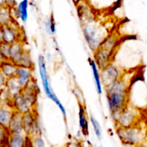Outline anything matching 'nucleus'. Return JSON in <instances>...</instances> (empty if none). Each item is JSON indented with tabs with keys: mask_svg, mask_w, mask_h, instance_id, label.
<instances>
[{
	"mask_svg": "<svg viewBox=\"0 0 147 147\" xmlns=\"http://www.w3.org/2000/svg\"><path fill=\"white\" fill-rule=\"evenodd\" d=\"M127 78L126 73H123L119 80L105 88L109 111L113 119L129 103L132 80Z\"/></svg>",
	"mask_w": 147,
	"mask_h": 147,
	"instance_id": "1",
	"label": "nucleus"
},
{
	"mask_svg": "<svg viewBox=\"0 0 147 147\" xmlns=\"http://www.w3.org/2000/svg\"><path fill=\"white\" fill-rule=\"evenodd\" d=\"M82 30L88 45L93 52L96 51L103 40L110 34L103 24L93 20L92 17L82 22Z\"/></svg>",
	"mask_w": 147,
	"mask_h": 147,
	"instance_id": "2",
	"label": "nucleus"
},
{
	"mask_svg": "<svg viewBox=\"0 0 147 147\" xmlns=\"http://www.w3.org/2000/svg\"><path fill=\"white\" fill-rule=\"evenodd\" d=\"M121 41L116 33H111L94 52V60L100 70L111 64Z\"/></svg>",
	"mask_w": 147,
	"mask_h": 147,
	"instance_id": "3",
	"label": "nucleus"
},
{
	"mask_svg": "<svg viewBox=\"0 0 147 147\" xmlns=\"http://www.w3.org/2000/svg\"><path fill=\"white\" fill-rule=\"evenodd\" d=\"M37 63H38V69L39 73H40V78H41L42 84V88L44 89L45 93L47 95V97L50 99H51L55 103L57 106L59 108L60 111H61L62 114L63 115L64 117H66V111L65 109L64 108L63 105L59 100L57 96H56L53 91V89L51 88L50 86V82H49V78L48 74H47V66H46L45 59L44 56L40 55L38 57V60H37Z\"/></svg>",
	"mask_w": 147,
	"mask_h": 147,
	"instance_id": "4",
	"label": "nucleus"
},
{
	"mask_svg": "<svg viewBox=\"0 0 147 147\" xmlns=\"http://www.w3.org/2000/svg\"><path fill=\"white\" fill-rule=\"evenodd\" d=\"M117 134L125 144L137 145L144 138V130L138 124L127 128L118 127Z\"/></svg>",
	"mask_w": 147,
	"mask_h": 147,
	"instance_id": "5",
	"label": "nucleus"
},
{
	"mask_svg": "<svg viewBox=\"0 0 147 147\" xmlns=\"http://www.w3.org/2000/svg\"><path fill=\"white\" fill-rule=\"evenodd\" d=\"M140 116L139 110L130 103L115 117L114 120L119 127L127 128L139 123Z\"/></svg>",
	"mask_w": 147,
	"mask_h": 147,
	"instance_id": "6",
	"label": "nucleus"
},
{
	"mask_svg": "<svg viewBox=\"0 0 147 147\" xmlns=\"http://www.w3.org/2000/svg\"><path fill=\"white\" fill-rule=\"evenodd\" d=\"M123 73V72L113 63L100 70L102 83L105 88L119 80Z\"/></svg>",
	"mask_w": 147,
	"mask_h": 147,
	"instance_id": "7",
	"label": "nucleus"
},
{
	"mask_svg": "<svg viewBox=\"0 0 147 147\" xmlns=\"http://www.w3.org/2000/svg\"><path fill=\"white\" fill-rule=\"evenodd\" d=\"M20 33L18 29L12 25H1V42L11 45L16 42L20 41Z\"/></svg>",
	"mask_w": 147,
	"mask_h": 147,
	"instance_id": "8",
	"label": "nucleus"
},
{
	"mask_svg": "<svg viewBox=\"0 0 147 147\" xmlns=\"http://www.w3.org/2000/svg\"><path fill=\"white\" fill-rule=\"evenodd\" d=\"M10 101H11L10 104L12 106L14 110L22 114L30 111H34V107L21 93L13 97Z\"/></svg>",
	"mask_w": 147,
	"mask_h": 147,
	"instance_id": "9",
	"label": "nucleus"
},
{
	"mask_svg": "<svg viewBox=\"0 0 147 147\" xmlns=\"http://www.w3.org/2000/svg\"><path fill=\"white\" fill-rule=\"evenodd\" d=\"M15 77L17 78L22 88H24L33 81L32 69L18 66Z\"/></svg>",
	"mask_w": 147,
	"mask_h": 147,
	"instance_id": "10",
	"label": "nucleus"
},
{
	"mask_svg": "<svg viewBox=\"0 0 147 147\" xmlns=\"http://www.w3.org/2000/svg\"><path fill=\"white\" fill-rule=\"evenodd\" d=\"M14 111H15L14 110L11 104H9L8 102L1 103V109H0V123H1V126L8 129Z\"/></svg>",
	"mask_w": 147,
	"mask_h": 147,
	"instance_id": "11",
	"label": "nucleus"
},
{
	"mask_svg": "<svg viewBox=\"0 0 147 147\" xmlns=\"http://www.w3.org/2000/svg\"><path fill=\"white\" fill-rule=\"evenodd\" d=\"M4 89H5V95L9 100L13 97L21 93L22 90L16 77L8 78Z\"/></svg>",
	"mask_w": 147,
	"mask_h": 147,
	"instance_id": "12",
	"label": "nucleus"
},
{
	"mask_svg": "<svg viewBox=\"0 0 147 147\" xmlns=\"http://www.w3.org/2000/svg\"><path fill=\"white\" fill-rule=\"evenodd\" d=\"M22 125L24 131L29 134L37 128V121L34 111H30L22 114Z\"/></svg>",
	"mask_w": 147,
	"mask_h": 147,
	"instance_id": "13",
	"label": "nucleus"
},
{
	"mask_svg": "<svg viewBox=\"0 0 147 147\" xmlns=\"http://www.w3.org/2000/svg\"><path fill=\"white\" fill-rule=\"evenodd\" d=\"M37 92H38V89H37V86H36L34 80H33L27 87L22 88L21 93L31 103L32 106L34 108L36 104V101H37Z\"/></svg>",
	"mask_w": 147,
	"mask_h": 147,
	"instance_id": "14",
	"label": "nucleus"
},
{
	"mask_svg": "<svg viewBox=\"0 0 147 147\" xmlns=\"http://www.w3.org/2000/svg\"><path fill=\"white\" fill-rule=\"evenodd\" d=\"M89 64L91 67L92 73H93V77H94L95 84H96V90L98 94H102L103 93V86H102L101 76L100 73V68L98 67V65L96 64L94 59L89 58Z\"/></svg>",
	"mask_w": 147,
	"mask_h": 147,
	"instance_id": "15",
	"label": "nucleus"
},
{
	"mask_svg": "<svg viewBox=\"0 0 147 147\" xmlns=\"http://www.w3.org/2000/svg\"><path fill=\"white\" fill-rule=\"evenodd\" d=\"M8 129L11 133H22L24 131L22 113L17 111H14Z\"/></svg>",
	"mask_w": 147,
	"mask_h": 147,
	"instance_id": "16",
	"label": "nucleus"
},
{
	"mask_svg": "<svg viewBox=\"0 0 147 147\" xmlns=\"http://www.w3.org/2000/svg\"><path fill=\"white\" fill-rule=\"evenodd\" d=\"M24 50L22 44L20 41L16 42L13 44L10 45V50H9V60L14 63V64H17L19 59L23 54Z\"/></svg>",
	"mask_w": 147,
	"mask_h": 147,
	"instance_id": "17",
	"label": "nucleus"
},
{
	"mask_svg": "<svg viewBox=\"0 0 147 147\" xmlns=\"http://www.w3.org/2000/svg\"><path fill=\"white\" fill-rule=\"evenodd\" d=\"M17 67L10 60H1V73L7 78L15 77Z\"/></svg>",
	"mask_w": 147,
	"mask_h": 147,
	"instance_id": "18",
	"label": "nucleus"
},
{
	"mask_svg": "<svg viewBox=\"0 0 147 147\" xmlns=\"http://www.w3.org/2000/svg\"><path fill=\"white\" fill-rule=\"evenodd\" d=\"M28 0H22L19 3L15 9L16 17H18L22 22H25L28 19Z\"/></svg>",
	"mask_w": 147,
	"mask_h": 147,
	"instance_id": "19",
	"label": "nucleus"
},
{
	"mask_svg": "<svg viewBox=\"0 0 147 147\" xmlns=\"http://www.w3.org/2000/svg\"><path fill=\"white\" fill-rule=\"evenodd\" d=\"M27 138L22 133H11L9 139L8 145L9 147H24Z\"/></svg>",
	"mask_w": 147,
	"mask_h": 147,
	"instance_id": "20",
	"label": "nucleus"
},
{
	"mask_svg": "<svg viewBox=\"0 0 147 147\" xmlns=\"http://www.w3.org/2000/svg\"><path fill=\"white\" fill-rule=\"evenodd\" d=\"M79 126L81 129V131L84 135L88 134V122L87 116H86V111L83 105H80L78 113Z\"/></svg>",
	"mask_w": 147,
	"mask_h": 147,
	"instance_id": "21",
	"label": "nucleus"
},
{
	"mask_svg": "<svg viewBox=\"0 0 147 147\" xmlns=\"http://www.w3.org/2000/svg\"><path fill=\"white\" fill-rule=\"evenodd\" d=\"M16 65L17 66L27 67V68L30 69H32L33 67H34V64H33L31 57H30V54H29V53L27 50H24V53L22 55V56L19 59L18 62H17Z\"/></svg>",
	"mask_w": 147,
	"mask_h": 147,
	"instance_id": "22",
	"label": "nucleus"
},
{
	"mask_svg": "<svg viewBox=\"0 0 147 147\" xmlns=\"http://www.w3.org/2000/svg\"><path fill=\"white\" fill-rule=\"evenodd\" d=\"M11 9L7 7H1L0 11V21L1 25H9L11 24Z\"/></svg>",
	"mask_w": 147,
	"mask_h": 147,
	"instance_id": "23",
	"label": "nucleus"
},
{
	"mask_svg": "<svg viewBox=\"0 0 147 147\" xmlns=\"http://www.w3.org/2000/svg\"><path fill=\"white\" fill-rule=\"evenodd\" d=\"M45 29L47 34L53 35L56 33V23L53 15L47 19L45 22Z\"/></svg>",
	"mask_w": 147,
	"mask_h": 147,
	"instance_id": "24",
	"label": "nucleus"
},
{
	"mask_svg": "<svg viewBox=\"0 0 147 147\" xmlns=\"http://www.w3.org/2000/svg\"><path fill=\"white\" fill-rule=\"evenodd\" d=\"M10 45L4 42H1L0 53H1V60H9Z\"/></svg>",
	"mask_w": 147,
	"mask_h": 147,
	"instance_id": "25",
	"label": "nucleus"
},
{
	"mask_svg": "<svg viewBox=\"0 0 147 147\" xmlns=\"http://www.w3.org/2000/svg\"><path fill=\"white\" fill-rule=\"evenodd\" d=\"M90 122H91V124L93 126V130H94L95 134H96V136L99 139H101L102 136V129H101V126H100V123L99 122L93 117V116H90Z\"/></svg>",
	"mask_w": 147,
	"mask_h": 147,
	"instance_id": "26",
	"label": "nucleus"
},
{
	"mask_svg": "<svg viewBox=\"0 0 147 147\" xmlns=\"http://www.w3.org/2000/svg\"><path fill=\"white\" fill-rule=\"evenodd\" d=\"M1 7H7L12 9L16 5V0H0Z\"/></svg>",
	"mask_w": 147,
	"mask_h": 147,
	"instance_id": "27",
	"label": "nucleus"
},
{
	"mask_svg": "<svg viewBox=\"0 0 147 147\" xmlns=\"http://www.w3.org/2000/svg\"><path fill=\"white\" fill-rule=\"evenodd\" d=\"M33 144L36 147H45V142L40 136H36L33 142Z\"/></svg>",
	"mask_w": 147,
	"mask_h": 147,
	"instance_id": "28",
	"label": "nucleus"
},
{
	"mask_svg": "<svg viewBox=\"0 0 147 147\" xmlns=\"http://www.w3.org/2000/svg\"><path fill=\"white\" fill-rule=\"evenodd\" d=\"M72 1H73V4H74L75 5L78 6L80 2H81L82 0H72Z\"/></svg>",
	"mask_w": 147,
	"mask_h": 147,
	"instance_id": "29",
	"label": "nucleus"
},
{
	"mask_svg": "<svg viewBox=\"0 0 147 147\" xmlns=\"http://www.w3.org/2000/svg\"><path fill=\"white\" fill-rule=\"evenodd\" d=\"M136 147H147V146H145V145H143V144H138Z\"/></svg>",
	"mask_w": 147,
	"mask_h": 147,
	"instance_id": "30",
	"label": "nucleus"
},
{
	"mask_svg": "<svg viewBox=\"0 0 147 147\" xmlns=\"http://www.w3.org/2000/svg\"><path fill=\"white\" fill-rule=\"evenodd\" d=\"M1 147H9V146L8 144H6V145H1Z\"/></svg>",
	"mask_w": 147,
	"mask_h": 147,
	"instance_id": "31",
	"label": "nucleus"
},
{
	"mask_svg": "<svg viewBox=\"0 0 147 147\" xmlns=\"http://www.w3.org/2000/svg\"><path fill=\"white\" fill-rule=\"evenodd\" d=\"M74 147H78V146H75Z\"/></svg>",
	"mask_w": 147,
	"mask_h": 147,
	"instance_id": "32",
	"label": "nucleus"
}]
</instances>
